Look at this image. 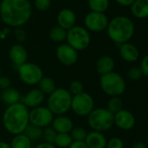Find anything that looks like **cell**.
Instances as JSON below:
<instances>
[{"mask_svg":"<svg viewBox=\"0 0 148 148\" xmlns=\"http://www.w3.org/2000/svg\"><path fill=\"white\" fill-rule=\"evenodd\" d=\"M32 14L29 0H2L0 2V18L8 26L20 28L25 25Z\"/></svg>","mask_w":148,"mask_h":148,"instance_id":"1","label":"cell"},{"mask_svg":"<svg viewBox=\"0 0 148 148\" xmlns=\"http://www.w3.org/2000/svg\"><path fill=\"white\" fill-rule=\"evenodd\" d=\"M2 121L9 133L12 135L23 133L29 125V109L21 102L9 106L3 113Z\"/></svg>","mask_w":148,"mask_h":148,"instance_id":"2","label":"cell"},{"mask_svg":"<svg viewBox=\"0 0 148 148\" xmlns=\"http://www.w3.org/2000/svg\"><path fill=\"white\" fill-rule=\"evenodd\" d=\"M106 32L109 38L119 45L129 42L132 38L135 32V25L128 17L117 16L109 21Z\"/></svg>","mask_w":148,"mask_h":148,"instance_id":"3","label":"cell"},{"mask_svg":"<svg viewBox=\"0 0 148 148\" xmlns=\"http://www.w3.org/2000/svg\"><path fill=\"white\" fill-rule=\"evenodd\" d=\"M72 95L67 89L57 88L52 93L48 95L47 108L53 115H64L71 110Z\"/></svg>","mask_w":148,"mask_h":148,"instance_id":"4","label":"cell"},{"mask_svg":"<svg viewBox=\"0 0 148 148\" xmlns=\"http://www.w3.org/2000/svg\"><path fill=\"white\" fill-rule=\"evenodd\" d=\"M99 85L102 91L110 97H119L125 91V81L119 73L112 71L100 76Z\"/></svg>","mask_w":148,"mask_h":148,"instance_id":"5","label":"cell"},{"mask_svg":"<svg viewBox=\"0 0 148 148\" xmlns=\"http://www.w3.org/2000/svg\"><path fill=\"white\" fill-rule=\"evenodd\" d=\"M87 123L92 131L104 132L110 130L114 125V114L106 108L93 109L87 116Z\"/></svg>","mask_w":148,"mask_h":148,"instance_id":"6","label":"cell"},{"mask_svg":"<svg viewBox=\"0 0 148 148\" xmlns=\"http://www.w3.org/2000/svg\"><path fill=\"white\" fill-rule=\"evenodd\" d=\"M65 41L77 51H84L90 45L91 35L85 27L75 25L67 31Z\"/></svg>","mask_w":148,"mask_h":148,"instance_id":"7","label":"cell"},{"mask_svg":"<svg viewBox=\"0 0 148 148\" xmlns=\"http://www.w3.org/2000/svg\"><path fill=\"white\" fill-rule=\"evenodd\" d=\"M18 74L20 80L29 86L38 85L44 77L42 68L32 62H26L18 66Z\"/></svg>","mask_w":148,"mask_h":148,"instance_id":"8","label":"cell"},{"mask_svg":"<svg viewBox=\"0 0 148 148\" xmlns=\"http://www.w3.org/2000/svg\"><path fill=\"white\" fill-rule=\"evenodd\" d=\"M94 109L93 98L87 92H83L78 95L72 96L71 110L80 117L88 116Z\"/></svg>","mask_w":148,"mask_h":148,"instance_id":"9","label":"cell"},{"mask_svg":"<svg viewBox=\"0 0 148 148\" xmlns=\"http://www.w3.org/2000/svg\"><path fill=\"white\" fill-rule=\"evenodd\" d=\"M54 119L52 112L47 106H38L29 111V123L42 129L50 126Z\"/></svg>","mask_w":148,"mask_h":148,"instance_id":"10","label":"cell"},{"mask_svg":"<svg viewBox=\"0 0 148 148\" xmlns=\"http://www.w3.org/2000/svg\"><path fill=\"white\" fill-rule=\"evenodd\" d=\"M85 28L88 32H101L106 30L109 19L105 13L90 12L85 17Z\"/></svg>","mask_w":148,"mask_h":148,"instance_id":"11","label":"cell"},{"mask_svg":"<svg viewBox=\"0 0 148 148\" xmlns=\"http://www.w3.org/2000/svg\"><path fill=\"white\" fill-rule=\"evenodd\" d=\"M56 56L58 60L65 66L74 65L79 59L78 51L66 43L61 44L58 46L56 50Z\"/></svg>","mask_w":148,"mask_h":148,"instance_id":"12","label":"cell"},{"mask_svg":"<svg viewBox=\"0 0 148 148\" xmlns=\"http://www.w3.org/2000/svg\"><path fill=\"white\" fill-rule=\"evenodd\" d=\"M136 123L134 115L128 110L122 109L114 114V125L123 131L132 130Z\"/></svg>","mask_w":148,"mask_h":148,"instance_id":"13","label":"cell"},{"mask_svg":"<svg viewBox=\"0 0 148 148\" xmlns=\"http://www.w3.org/2000/svg\"><path fill=\"white\" fill-rule=\"evenodd\" d=\"M77 16L71 9L64 8L60 10L57 16L58 25L65 31L70 30L73 26L76 25Z\"/></svg>","mask_w":148,"mask_h":148,"instance_id":"14","label":"cell"},{"mask_svg":"<svg viewBox=\"0 0 148 148\" xmlns=\"http://www.w3.org/2000/svg\"><path fill=\"white\" fill-rule=\"evenodd\" d=\"M45 100V94L38 89H32L26 94L21 97L20 102L25 106L28 109H33L35 107L40 106Z\"/></svg>","mask_w":148,"mask_h":148,"instance_id":"15","label":"cell"},{"mask_svg":"<svg viewBox=\"0 0 148 148\" xmlns=\"http://www.w3.org/2000/svg\"><path fill=\"white\" fill-rule=\"evenodd\" d=\"M9 57L13 64L18 67L27 62L28 52L24 45L21 44L13 45L9 51Z\"/></svg>","mask_w":148,"mask_h":148,"instance_id":"16","label":"cell"},{"mask_svg":"<svg viewBox=\"0 0 148 148\" xmlns=\"http://www.w3.org/2000/svg\"><path fill=\"white\" fill-rule=\"evenodd\" d=\"M119 55L125 62L133 63L138 60L139 57V51L133 44L127 42L119 45Z\"/></svg>","mask_w":148,"mask_h":148,"instance_id":"17","label":"cell"},{"mask_svg":"<svg viewBox=\"0 0 148 148\" xmlns=\"http://www.w3.org/2000/svg\"><path fill=\"white\" fill-rule=\"evenodd\" d=\"M51 127L58 133H70L74 125L72 120L69 117L65 115H60L53 119L51 122Z\"/></svg>","mask_w":148,"mask_h":148,"instance_id":"18","label":"cell"},{"mask_svg":"<svg viewBox=\"0 0 148 148\" xmlns=\"http://www.w3.org/2000/svg\"><path fill=\"white\" fill-rule=\"evenodd\" d=\"M85 143L88 148H106L107 139L103 132L92 131L87 133Z\"/></svg>","mask_w":148,"mask_h":148,"instance_id":"19","label":"cell"},{"mask_svg":"<svg viewBox=\"0 0 148 148\" xmlns=\"http://www.w3.org/2000/svg\"><path fill=\"white\" fill-rule=\"evenodd\" d=\"M114 67H115V62L113 58L108 55L100 57L96 63V71L100 76L112 72Z\"/></svg>","mask_w":148,"mask_h":148,"instance_id":"20","label":"cell"},{"mask_svg":"<svg viewBox=\"0 0 148 148\" xmlns=\"http://www.w3.org/2000/svg\"><path fill=\"white\" fill-rule=\"evenodd\" d=\"M130 7L135 18L138 19L148 18V0H135Z\"/></svg>","mask_w":148,"mask_h":148,"instance_id":"21","label":"cell"},{"mask_svg":"<svg viewBox=\"0 0 148 148\" xmlns=\"http://www.w3.org/2000/svg\"><path fill=\"white\" fill-rule=\"evenodd\" d=\"M0 99L2 100L4 104L9 106L19 103L21 99V95L17 89L10 87L8 89L1 91V92H0Z\"/></svg>","mask_w":148,"mask_h":148,"instance_id":"22","label":"cell"},{"mask_svg":"<svg viewBox=\"0 0 148 148\" xmlns=\"http://www.w3.org/2000/svg\"><path fill=\"white\" fill-rule=\"evenodd\" d=\"M11 148H32V141L25 133L14 135L10 143Z\"/></svg>","mask_w":148,"mask_h":148,"instance_id":"23","label":"cell"},{"mask_svg":"<svg viewBox=\"0 0 148 148\" xmlns=\"http://www.w3.org/2000/svg\"><path fill=\"white\" fill-rule=\"evenodd\" d=\"M38 85V89L45 95V94L50 95L57 89L55 81L50 77H43Z\"/></svg>","mask_w":148,"mask_h":148,"instance_id":"24","label":"cell"},{"mask_svg":"<svg viewBox=\"0 0 148 148\" xmlns=\"http://www.w3.org/2000/svg\"><path fill=\"white\" fill-rule=\"evenodd\" d=\"M110 2L109 0H88V6L91 12L105 13L108 7Z\"/></svg>","mask_w":148,"mask_h":148,"instance_id":"25","label":"cell"},{"mask_svg":"<svg viewBox=\"0 0 148 148\" xmlns=\"http://www.w3.org/2000/svg\"><path fill=\"white\" fill-rule=\"evenodd\" d=\"M23 133H25L32 142V141H38L40 138H42L43 129L29 123V125L26 126V128Z\"/></svg>","mask_w":148,"mask_h":148,"instance_id":"26","label":"cell"},{"mask_svg":"<svg viewBox=\"0 0 148 148\" xmlns=\"http://www.w3.org/2000/svg\"><path fill=\"white\" fill-rule=\"evenodd\" d=\"M66 35H67V31L64 30L58 25L52 27L49 32L50 38L55 43H63L64 41H65Z\"/></svg>","mask_w":148,"mask_h":148,"instance_id":"27","label":"cell"},{"mask_svg":"<svg viewBox=\"0 0 148 148\" xmlns=\"http://www.w3.org/2000/svg\"><path fill=\"white\" fill-rule=\"evenodd\" d=\"M73 142L70 133H58L54 145L59 148H68Z\"/></svg>","mask_w":148,"mask_h":148,"instance_id":"28","label":"cell"},{"mask_svg":"<svg viewBox=\"0 0 148 148\" xmlns=\"http://www.w3.org/2000/svg\"><path fill=\"white\" fill-rule=\"evenodd\" d=\"M106 109L111 112L112 114L117 113L120 110L123 109V101L119 97H111V99L107 102Z\"/></svg>","mask_w":148,"mask_h":148,"instance_id":"29","label":"cell"},{"mask_svg":"<svg viewBox=\"0 0 148 148\" xmlns=\"http://www.w3.org/2000/svg\"><path fill=\"white\" fill-rule=\"evenodd\" d=\"M87 132L85 128L77 126L73 127L72 130L70 132V135L72 138L73 141H85L86 136H87Z\"/></svg>","mask_w":148,"mask_h":148,"instance_id":"30","label":"cell"},{"mask_svg":"<svg viewBox=\"0 0 148 148\" xmlns=\"http://www.w3.org/2000/svg\"><path fill=\"white\" fill-rule=\"evenodd\" d=\"M57 134H58V132L51 126H47V127L44 128L43 129V136H42V138L45 140L44 142L54 145Z\"/></svg>","mask_w":148,"mask_h":148,"instance_id":"31","label":"cell"},{"mask_svg":"<svg viewBox=\"0 0 148 148\" xmlns=\"http://www.w3.org/2000/svg\"><path fill=\"white\" fill-rule=\"evenodd\" d=\"M68 91L72 96L78 95L84 92V85L79 80H73L70 83Z\"/></svg>","mask_w":148,"mask_h":148,"instance_id":"32","label":"cell"},{"mask_svg":"<svg viewBox=\"0 0 148 148\" xmlns=\"http://www.w3.org/2000/svg\"><path fill=\"white\" fill-rule=\"evenodd\" d=\"M126 75L129 79L136 81V80H138L141 79L143 74H142L139 67H131L128 69V71L126 72Z\"/></svg>","mask_w":148,"mask_h":148,"instance_id":"33","label":"cell"},{"mask_svg":"<svg viewBox=\"0 0 148 148\" xmlns=\"http://www.w3.org/2000/svg\"><path fill=\"white\" fill-rule=\"evenodd\" d=\"M51 0H34L35 8L39 12H46L50 9Z\"/></svg>","mask_w":148,"mask_h":148,"instance_id":"34","label":"cell"},{"mask_svg":"<svg viewBox=\"0 0 148 148\" xmlns=\"http://www.w3.org/2000/svg\"><path fill=\"white\" fill-rule=\"evenodd\" d=\"M106 148H124L123 140L120 138L113 137L109 140H107Z\"/></svg>","mask_w":148,"mask_h":148,"instance_id":"35","label":"cell"},{"mask_svg":"<svg viewBox=\"0 0 148 148\" xmlns=\"http://www.w3.org/2000/svg\"><path fill=\"white\" fill-rule=\"evenodd\" d=\"M139 69L144 76L148 77V54L144 56L140 61Z\"/></svg>","mask_w":148,"mask_h":148,"instance_id":"36","label":"cell"},{"mask_svg":"<svg viewBox=\"0 0 148 148\" xmlns=\"http://www.w3.org/2000/svg\"><path fill=\"white\" fill-rule=\"evenodd\" d=\"M12 81L7 76H0V91H4L11 87Z\"/></svg>","mask_w":148,"mask_h":148,"instance_id":"37","label":"cell"},{"mask_svg":"<svg viewBox=\"0 0 148 148\" xmlns=\"http://www.w3.org/2000/svg\"><path fill=\"white\" fill-rule=\"evenodd\" d=\"M14 35L16 37V38L20 41V42H23L25 40V38H26V34H25V32L20 28H16L15 32H14Z\"/></svg>","mask_w":148,"mask_h":148,"instance_id":"38","label":"cell"},{"mask_svg":"<svg viewBox=\"0 0 148 148\" xmlns=\"http://www.w3.org/2000/svg\"><path fill=\"white\" fill-rule=\"evenodd\" d=\"M68 148H88L85 141H73Z\"/></svg>","mask_w":148,"mask_h":148,"instance_id":"39","label":"cell"},{"mask_svg":"<svg viewBox=\"0 0 148 148\" xmlns=\"http://www.w3.org/2000/svg\"><path fill=\"white\" fill-rule=\"evenodd\" d=\"M118 5H119L120 6L123 7H128L131 6L132 5V3L135 1V0H115Z\"/></svg>","mask_w":148,"mask_h":148,"instance_id":"40","label":"cell"},{"mask_svg":"<svg viewBox=\"0 0 148 148\" xmlns=\"http://www.w3.org/2000/svg\"><path fill=\"white\" fill-rule=\"evenodd\" d=\"M34 148H57V147L54 145L48 144V143H45V142H42V143L38 144Z\"/></svg>","mask_w":148,"mask_h":148,"instance_id":"41","label":"cell"},{"mask_svg":"<svg viewBox=\"0 0 148 148\" xmlns=\"http://www.w3.org/2000/svg\"><path fill=\"white\" fill-rule=\"evenodd\" d=\"M131 148H146V145H145V143L138 141V142H135V143L132 145Z\"/></svg>","mask_w":148,"mask_h":148,"instance_id":"42","label":"cell"},{"mask_svg":"<svg viewBox=\"0 0 148 148\" xmlns=\"http://www.w3.org/2000/svg\"><path fill=\"white\" fill-rule=\"evenodd\" d=\"M0 148H11V145L9 143H7L5 141L0 140Z\"/></svg>","mask_w":148,"mask_h":148,"instance_id":"43","label":"cell"},{"mask_svg":"<svg viewBox=\"0 0 148 148\" xmlns=\"http://www.w3.org/2000/svg\"><path fill=\"white\" fill-rule=\"evenodd\" d=\"M146 138H147V141H148V132H147V136H146Z\"/></svg>","mask_w":148,"mask_h":148,"instance_id":"44","label":"cell"},{"mask_svg":"<svg viewBox=\"0 0 148 148\" xmlns=\"http://www.w3.org/2000/svg\"><path fill=\"white\" fill-rule=\"evenodd\" d=\"M0 76H1V68H0Z\"/></svg>","mask_w":148,"mask_h":148,"instance_id":"45","label":"cell"},{"mask_svg":"<svg viewBox=\"0 0 148 148\" xmlns=\"http://www.w3.org/2000/svg\"><path fill=\"white\" fill-rule=\"evenodd\" d=\"M57 1H60V0H57Z\"/></svg>","mask_w":148,"mask_h":148,"instance_id":"46","label":"cell"}]
</instances>
